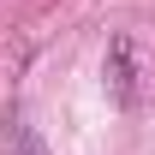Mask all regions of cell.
<instances>
[{"instance_id":"6da1fadb","label":"cell","mask_w":155,"mask_h":155,"mask_svg":"<svg viewBox=\"0 0 155 155\" xmlns=\"http://www.w3.org/2000/svg\"><path fill=\"white\" fill-rule=\"evenodd\" d=\"M101 78H107V96H114L119 107L137 101V36L119 30V36L107 42V66H101Z\"/></svg>"}]
</instances>
